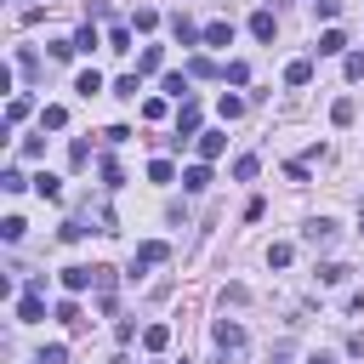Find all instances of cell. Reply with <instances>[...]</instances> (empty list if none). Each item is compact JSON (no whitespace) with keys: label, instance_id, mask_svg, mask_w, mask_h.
Segmentation results:
<instances>
[{"label":"cell","instance_id":"cell-27","mask_svg":"<svg viewBox=\"0 0 364 364\" xmlns=\"http://www.w3.org/2000/svg\"><path fill=\"white\" fill-rule=\"evenodd\" d=\"M154 23H160V12H154V6H136V18H131V29H143V34H148Z\"/></svg>","mask_w":364,"mask_h":364},{"label":"cell","instance_id":"cell-20","mask_svg":"<svg viewBox=\"0 0 364 364\" xmlns=\"http://www.w3.org/2000/svg\"><path fill=\"white\" fill-rule=\"evenodd\" d=\"M40 125H46V131H63V125H69V108H57V103H52V108L40 114Z\"/></svg>","mask_w":364,"mask_h":364},{"label":"cell","instance_id":"cell-14","mask_svg":"<svg viewBox=\"0 0 364 364\" xmlns=\"http://www.w3.org/2000/svg\"><path fill=\"white\" fill-rule=\"evenodd\" d=\"M234 40V23H205V46H227Z\"/></svg>","mask_w":364,"mask_h":364},{"label":"cell","instance_id":"cell-9","mask_svg":"<svg viewBox=\"0 0 364 364\" xmlns=\"http://www.w3.org/2000/svg\"><path fill=\"white\" fill-rule=\"evenodd\" d=\"M143 347H148V353H165V347H171V330H165V325H148V330H143Z\"/></svg>","mask_w":364,"mask_h":364},{"label":"cell","instance_id":"cell-25","mask_svg":"<svg viewBox=\"0 0 364 364\" xmlns=\"http://www.w3.org/2000/svg\"><path fill=\"white\" fill-rule=\"evenodd\" d=\"M353 114H358V108H353V97H336V108H330V120H336V125H353Z\"/></svg>","mask_w":364,"mask_h":364},{"label":"cell","instance_id":"cell-33","mask_svg":"<svg viewBox=\"0 0 364 364\" xmlns=\"http://www.w3.org/2000/svg\"><path fill=\"white\" fill-rule=\"evenodd\" d=\"M97 296H103V302L114 296V267H97Z\"/></svg>","mask_w":364,"mask_h":364},{"label":"cell","instance_id":"cell-30","mask_svg":"<svg viewBox=\"0 0 364 364\" xmlns=\"http://www.w3.org/2000/svg\"><path fill=\"white\" fill-rule=\"evenodd\" d=\"M40 364H69V347L52 342V347H40Z\"/></svg>","mask_w":364,"mask_h":364},{"label":"cell","instance_id":"cell-3","mask_svg":"<svg viewBox=\"0 0 364 364\" xmlns=\"http://www.w3.org/2000/svg\"><path fill=\"white\" fill-rule=\"evenodd\" d=\"M211 336H216V347H222V353H239V347H245V330L234 325V318H216Z\"/></svg>","mask_w":364,"mask_h":364},{"label":"cell","instance_id":"cell-18","mask_svg":"<svg viewBox=\"0 0 364 364\" xmlns=\"http://www.w3.org/2000/svg\"><path fill=\"white\" fill-rule=\"evenodd\" d=\"M256 171H262V160H256V154H239V160H234V176H239V182H251Z\"/></svg>","mask_w":364,"mask_h":364},{"label":"cell","instance_id":"cell-35","mask_svg":"<svg viewBox=\"0 0 364 364\" xmlns=\"http://www.w3.org/2000/svg\"><path fill=\"white\" fill-rule=\"evenodd\" d=\"M108 52H131V29H114L108 34Z\"/></svg>","mask_w":364,"mask_h":364},{"label":"cell","instance_id":"cell-28","mask_svg":"<svg viewBox=\"0 0 364 364\" xmlns=\"http://www.w3.org/2000/svg\"><path fill=\"white\" fill-rule=\"evenodd\" d=\"M216 114H222V120H239V114H245V97H222Z\"/></svg>","mask_w":364,"mask_h":364},{"label":"cell","instance_id":"cell-11","mask_svg":"<svg viewBox=\"0 0 364 364\" xmlns=\"http://www.w3.org/2000/svg\"><path fill=\"white\" fill-rule=\"evenodd\" d=\"M342 46H347V40H342V29H325V34H318V57H336Z\"/></svg>","mask_w":364,"mask_h":364},{"label":"cell","instance_id":"cell-21","mask_svg":"<svg viewBox=\"0 0 364 364\" xmlns=\"http://www.w3.org/2000/svg\"><path fill=\"white\" fill-rule=\"evenodd\" d=\"M200 154H205V160L222 154V131H200Z\"/></svg>","mask_w":364,"mask_h":364},{"label":"cell","instance_id":"cell-5","mask_svg":"<svg viewBox=\"0 0 364 364\" xmlns=\"http://www.w3.org/2000/svg\"><path fill=\"white\" fill-rule=\"evenodd\" d=\"M182 136H200V108L194 103H182V114H176V143Z\"/></svg>","mask_w":364,"mask_h":364},{"label":"cell","instance_id":"cell-34","mask_svg":"<svg viewBox=\"0 0 364 364\" xmlns=\"http://www.w3.org/2000/svg\"><path fill=\"white\" fill-rule=\"evenodd\" d=\"M171 176H176L171 160H154V165H148V182H171Z\"/></svg>","mask_w":364,"mask_h":364},{"label":"cell","instance_id":"cell-7","mask_svg":"<svg viewBox=\"0 0 364 364\" xmlns=\"http://www.w3.org/2000/svg\"><path fill=\"white\" fill-rule=\"evenodd\" d=\"M182 188H188V194L211 188V171H205V165H188V171H182Z\"/></svg>","mask_w":364,"mask_h":364},{"label":"cell","instance_id":"cell-17","mask_svg":"<svg viewBox=\"0 0 364 364\" xmlns=\"http://www.w3.org/2000/svg\"><path fill=\"white\" fill-rule=\"evenodd\" d=\"M97 46H103V34H97V29H91V23H85V29L74 34V52H97Z\"/></svg>","mask_w":364,"mask_h":364},{"label":"cell","instance_id":"cell-19","mask_svg":"<svg viewBox=\"0 0 364 364\" xmlns=\"http://www.w3.org/2000/svg\"><path fill=\"white\" fill-rule=\"evenodd\" d=\"M171 29H176V40H182V46H194V40H205V29H194V23H188V18H176V23H171Z\"/></svg>","mask_w":364,"mask_h":364},{"label":"cell","instance_id":"cell-39","mask_svg":"<svg viewBox=\"0 0 364 364\" xmlns=\"http://www.w3.org/2000/svg\"><path fill=\"white\" fill-rule=\"evenodd\" d=\"M358 227H364V205H358Z\"/></svg>","mask_w":364,"mask_h":364},{"label":"cell","instance_id":"cell-10","mask_svg":"<svg viewBox=\"0 0 364 364\" xmlns=\"http://www.w3.org/2000/svg\"><path fill=\"white\" fill-rule=\"evenodd\" d=\"M34 188H40V200H63V182H57L52 171H40V176H34Z\"/></svg>","mask_w":364,"mask_h":364},{"label":"cell","instance_id":"cell-22","mask_svg":"<svg viewBox=\"0 0 364 364\" xmlns=\"http://www.w3.org/2000/svg\"><path fill=\"white\" fill-rule=\"evenodd\" d=\"M57 318H63L69 330H80V307H74V296H63V302H57Z\"/></svg>","mask_w":364,"mask_h":364},{"label":"cell","instance_id":"cell-26","mask_svg":"<svg viewBox=\"0 0 364 364\" xmlns=\"http://www.w3.org/2000/svg\"><path fill=\"white\" fill-rule=\"evenodd\" d=\"M0 239L18 245V239H23V216H6V222H0Z\"/></svg>","mask_w":364,"mask_h":364},{"label":"cell","instance_id":"cell-38","mask_svg":"<svg viewBox=\"0 0 364 364\" xmlns=\"http://www.w3.org/2000/svg\"><path fill=\"white\" fill-rule=\"evenodd\" d=\"M307 364H336V358H330V353H313V358H307Z\"/></svg>","mask_w":364,"mask_h":364},{"label":"cell","instance_id":"cell-6","mask_svg":"<svg viewBox=\"0 0 364 364\" xmlns=\"http://www.w3.org/2000/svg\"><path fill=\"white\" fill-rule=\"evenodd\" d=\"M63 285H69V290H85V285H97V267H63Z\"/></svg>","mask_w":364,"mask_h":364},{"label":"cell","instance_id":"cell-13","mask_svg":"<svg viewBox=\"0 0 364 364\" xmlns=\"http://www.w3.org/2000/svg\"><path fill=\"white\" fill-rule=\"evenodd\" d=\"M165 63V52H160V46H143V57H136V74H154Z\"/></svg>","mask_w":364,"mask_h":364},{"label":"cell","instance_id":"cell-8","mask_svg":"<svg viewBox=\"0 0 364 364\" xmlns=\"http://www.w3.org/2000/svg\"><path fill=\"white\" fill-rule=\"evenodd\" d=\"M307 80H313V63H307V57L285 63V85H307Z\"/></svg>","mask_w":364,"mask_h":364},{"label":"cell","instance_id":"cell-37","mask_svg":"<svg viewBox=\"0 0 364 364\" xmlns=\"http://www.w3.org/2000/svg\"><path fill=\"white\" fill-rule=\"evenodd\" d=\"M273 364H290V347H279V353H273Z\"/></svg>","mask_w":364,"mask_h":364},{"label":"cell","instance_id":"cell-2","mask_svg":"<svg viewBox=\"0 0 364 364\" xmlns=\"http://www.w3.org/2000/svg\"><path fill=\"white\" fill-rule=\"evenodd\" d=\"M171 256V245L165 239H148V245H136V256H131V273H143V267H160Z\"/></svg>","mask_w":364,"mask_h":364},{"label":"cell","instance_id":"cell-1","mask_svg":"<svg viewBox=\"0 0 364 364\" xmlns=\"http://www.w3.org/2000/svg\"><path fill=\"white\" fill-rule=\"evenodd\" d=\"M302 239H307L313 251H330V245H336V222H330V216H313V222L302 227Z\"/></svg>","mask_w":364,"mask_h":364},{"label":"cell","instance_id":"cell-29","mask_svg":"<svg viewBox=\"0 0 364 364\" xmlns=\"http://www.w3.org/2000/svg\"><path fill=\"white\" fill-rule=\"evenodd\" d=\"M290 256H296L290 245H267V267H290Z\"/></svg>","mask_w":364,"mask_h":364},{"label":"cell","instance_id":"cell-36","mask_svg":"<svg viewBox=\"0 0 364 364\" xmlns=\"http://www.w3.org/2000/svg\"><path fill=\"white\" fill-rule=\"evenodd\" d=\"M347 80H364V52H353V57H347Z\"/></svg>","mask_w":364,"mask_h":364},{"label":"cell","instance_id":"cell-31","mask_svg":"<svg viewBox=\"0 0 364 364\" xmlns=\"http://www.w3.org/2000/svg\"><path fill=\"white\" fill-rule=\"evenodd\" d=\"M211 74H216L211 57H194V63H188V80H211Z\"/></svg>","mask_w":364,"mask_h":364},{"label":"cell","instance_id":"cell-15","mask_svg":"<svg viewBox=\"0 0 364 364\" xmlns=\"http://www.w3.org/2000/svg\"><path fill=\"white\" fill-rule=\"evenodd\" d=\"M165 97H182V103H194V97H188V74H165Z\"/></svg>","mask_w":364,"mask_h":364},{"label":"cell","instance_id":"cell-4","mask_svg":"<svg viewBox=\"0 0 364 364\" xmlns=\"http://www.w3.org/2000/svg\"><path fill=\"white\" fill-rule=\"evenodd\" d=\"M18 318H23V325H40V318H46V302H40L34 290H23V296H18Z\"/></svg>","mask_w":364,"mask_h":364},{"label":"cell","instance_id":"cell-16","mask_svg":"<svg viewBox=\"0 0 364 364\" xmlns=\"http://www.w3.org/2000/svg\"><path fill=\"white\" fill-rule=\"evenodd\" d=\"M273 29H279V23H273V12H256V18H251V34H256V40H273Z\"/></svg>","mask_w":364,"mask_h":364},{"label":"cell","instance_id":"cell-32","mask_svg":"<svg viewBox=\"0 0 364 364\" xmlns=\"http://www.w3.org/2000/svg\"><path fill=\"white\" fill-rule=\"evenodd\" d=\"M318 279H325V285H342L347 267H342V262H325V267H318Z\"/></svg>","mask_w":364,"mask_h":364},{"label":"cell","instance_id":"cell-23","mask_svg":"<svg viewBox=\"0 0 364 364\" xmlns=\"http://www.w3.org/2000/svg\"><path fill=\"white\" fill-rule=\"evenodd\" d=\"M0 188L18 194V188H29V182H23V171H18V165H6V171H0Z\"/></svg>","mask_w":364,"mask_h":364},{"label":"cell","instance_id":"cell-12","mask_svg":"<svg viewBox=\"0 0 364 364\" xmlns=\"http://www.w3.org/2000/svg\"><path fill=\"white\" fill-rule=\"evenodd\" d=\"M74 91H80V97H97V91H103V74H97V69H85V74L74 80Z\"/></svg>","mask_w":364,"mask_h":364},{"label":"cell","instance_id":"cell-24","mask_svg":"<svg viewBox=\"0 0 364 364\" xmlns=\"http://www.w3.org/2000/svg\"><path fill=\"white\" fill-rule=\"evenodd\" d=\"M23 120H29V97H12L6 103V125H23Z\"/></svg>","mask_w":364,"mask_h":364}]
</instances>
